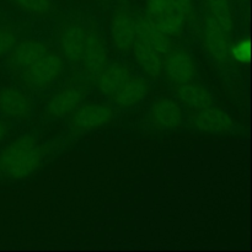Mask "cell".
<instances>
[{"label": "cell", "mask_w": 252, "mask_h": 252, "mask_svg": "<svg viewBox=\"0 0 252 252\" xmlns=\"http://www.w3.org/2000/svg\"><path fill=\"white\" fill-rule=\"evenodd\" d=\"M17 41V36L11 29L0 26V57L6 54Z\"/></svg>", "instance_id": "23"}, {"label": "cell", "mask_w": 252, "mask_h": 252, "mask_svg": "<svg viewBox=\"0 0 252 252\" xmlns=\"http://www.w3.org/2000/svg\"><path fill=\"white\" fill-rule=\"evenodd\" d=\"M230 58L238 63L246 64L251 59V41L249 37L241 38L230 46Z\"/></svg>", "instance_id": "22"}, {"label": "cell", "mask_w": 252, "mask_h": 252, "mask_svg": "<svg viewBox=\"0 0 252 252\" xmlns=\"http://www.w3.org/2000/svg\"><path fill=\"white\" fill-rule=\"evenodd\" d=\"M223 27L219 26L213 19L204 16L202 24V36L207 53L214 62L221 66L230 64V36Z\"/></svg>", "instance_id": "4"}, {"label": "cell", "mask_w": 252, "mask_h": 252, "mask_svg": "<svg viewBox=\"0 0 252 252\" xmlns=\"http://www.w3.org/2000/svg\"><path fill=\"white\" fill-rule=\"evenodd\" d=\"M204 7L207 16L231 33L234 30V15L230 0H204Z\"/></svg>", "instance_id": "20"}, {"label": "cell", "mask_w": 252, "mask_h": 252, "mask_svg": "<svg viewBox=\"0 0 252 252\" xmlns=\"http://www.w3.org/2000/svg\"><path fill=\"white\" fill-rule=\"evenodd\" d=\"M189 125L194 129L209 134H226L234 132L238 127V123L226 111L214 105L193 112Z\"/></svg>", "instance_id": "5"}, {"label": "cell", "mask_w": 252, "mask_h": 252, "mask_svg": "<svg viewBox=\"0 0 252 252\" xmlns=\"http://www.w3.org/2000/svg\"><path fill=\"white\" fill-rule=\"evenodd\" d=\"M85 96L86 91L81 86H66L51 96V98L46 103L44 112L47 117L53 118V120L66 117L81 105Z\"/></svg>", "instance_id": "11"}, {"label": "cell", "mask_w": 252, "mask_h": 252, "mask_svg": "<svg viewBox=\"0 0 252 252\" xmlns=\"http://www.w3.org/2000/svg\"><path fill=\"white\" fill-rule=\"evenodd\" d=\"M63 71V61L51 51L37 59L34 63L20 71L22 81L31 90L41 91L49 88Z\"/></svg>", "instance_id": "1"}, {"label": "cell", "mask_w": 252, "mask_h": 252, "mask_svg": "<svg viewBox=\"0 0 252 252\" xmlns=\"http://www.w3.org/2000/svg\"><path fill=\"white\" fill-rule=\"evenodd\" d=\"M175 94L180 105L193 112L214 105V98L211 91L206 86L194 81L177 85Z\"/></svg>", "instance_id": "17"}, {"label": "cell", "mask_w": 252, "mask_h": 252, "mask_svg": "<svg viewBox=\"0 0 252 252\" xmlns=\"http://www.w3.org/2000/svg\"><path fill=\"white\" fill-rule=\"evenodd\" d=\"M86 41V30L75 22L65 24L59 34V46L64 58L71 64H80Z\"/></svg>", "instance_id": "13"}, {"label": "cell", "mask_w": 252, "mask_h": 252, "mask_svg": "<svg viewBox=\"0 0 252 252\" xmlns=\"http://www.w3.org/2000/svg\"><path fill=\"white\" fill-rule=\"evenodd\" d=\"M149 90V83L144 78L132 75L111 95V100L116 107L121 110H129L139 105L147 97Z\"/></svg>", "instance_id": "14"}, {"label": "cell", "mask_w": 252, "mask_h": 252, "mask_svg": "<svg viewBox=\"0 0 252 252\" xmlns=\"http://www.w3.org/2000/svg\"><path fill=\"white\" fill-rule=\"evenodd\" d=\"M132 52L140 70L150 79H158L162 74V54L154 47L135 38Z\"/></svg>", "instance_id": "18"}, {"label": "cell", "mask_w": 252, "mask_h": 252, "mask_svg": "<svg viewBox=\"0 0 252 252\" xmlns=\"http://www.w3.org/2000/svg\"><path fill=\"white\" fill-rule=\"evenodd\" d=\"M49 52V47L44 42L36 38H26L16 41L7 52V65L15 71H22L25 68Z\"/></svg>", "instance_id": "12"}, {"label": "cell", "mask_w": 252, "mask_h": 252, "mask_svg": "<svg viewBox=\"0 0 252 252\" xmlns=\"http://www.w3.org/2000/svg\"><path fill=\"white\" fill-rule=\"evenodd\" d=\"M16 7L33 16H46L53 11L52 0H10Z\"/></svg>", "instance_id": "21"}, {"label": "cell", "mask_w": 252, "mask_h": 252, "mask_svg": "<svg viewBox=\"0 0 252 252\" xmlns=\"http://www.w3.org/2000/svg\"><path fill=\"white\" fill-rule=\"evenodd\" d=\"M177 11L184 16L185 20L191 19L193 15V1L192 0H171Z\"/></svg>", "instance_id": "24"}, {"label": "cell", "mask_w": 252, "mask_h": 252, "mask_svg": "<svg viewBox=\"0 0 252 252\" xmlns=\"http://www.w3.org/2000/svg\"><path fill=\"white\" fill-rule=\"evenodd\" d=\"M38 145L34 135L24 134L0 150V176L16 180L19 170Z\"/></svg>", "instance_id": "2"}, {"label": "cell", "mask_w": 252, "mask_h": 252, "mask_svg": "<svg viewBox=\"0 0 252 252\" xmlns=\"http://www.w3.org/2000/svg\"><path fill=\"white\" fill-rule=\"evenodd\" d=\"M80 64L86 76L93 79H96V76L108 65L107 47L96 30H86L85 48Z\"/></svg>", "instance_id": "8"}, {"label": "cell", "mask_w": 252, "mask_h": 252, "mask_svg": "<svg viewBox=\"0 0 252 252\" xmlns=\"http://www.w3.org/2000/svg\"><path fill=\"white\" fill-rule=\"evenodd\" d=\"M145 15L167 36H176L184 30L186 20L171 0H145Z\"/></svg>", "instance_id": "7"}, {"label": "cell", "mask_w": 252, "mask_h": 252, "mask_svg": "<svg viewBox=\"0 0 252 252\" xmlns=\"http://www.w3.org/2000/svg\"><path fill=\"white\" fill-rule=\"evenodd\" d=\"M148 121L155 129H177L184 123V112L177 101L169 97H161L155 100L150 106Z\"/></svg>", "instance_id": "9"}, {"label": "cell", "mask_w": 252, "mask_h": 252, "mask_svg": "<svg viewBox=\"0 0 252 252\" xmlns=\"http://www.w3.org/2000/svg\"><path fill=\"white\" fill-rule=\"evenodd\" d=\"M32 112V101L24 91L14 86L0 90V113L9 118H26Z\"/></svg>", "instance_id": "15"}, {"label": "cell", "mask_w": 252, "mask_h": 252, "mask_svg": "<svg viewBox=\"0 0 252 252\" xmlns=\"http://www.w3.org/2000/svg\"><path fill=\"white\" fill-rule=\"evenodd\" d=\"M115 118L111 106L101 103H89L79 106L70 117V127L74 132H90L110 125Z\"/></svg>", "instance_id": "6"}, {"label": "cell", "mask_w": 252, "mask_h": 252, "mask_svg": "<svg viewBox=\"0 0 252 252\" xmlns=\"http://www.w3.org/2000/svg\"><path fill=\"white\" fill-rule=\"evenodd\" d=\"M135 38L154 47L161 54H166L172 48L170 36L161 31L147 15L139 14L134 16Z\"/></svg>", "instance_id": "16"}, {"label": "cell", "mask_w": 252, "mask_h": 252, "mask_svg": "<svg viewBox=\"0 0 252 252\" xmlns=\"http://www.w3.org/2000/svg\"><path fill=\"white\" fill-rule=\"evenodd\" d=\"M7 133H9V125L4 120H0V143L6 138Z\"/></svg>", "instance_id": "25"}, {"label": "cell", "mask_w": 252, "mask_h": 252, "mask_svg": "<svg viewBox=\"0 0 252 252\" xmlns=\"http://www.w3.org/2000/svg\"><path fill=\"white\" fill-rule=\"evenodd\" d=\"M162 70L171 83L176 85L193 81L197 75L196 64L191 54L185 49L171 48L162 61Z\"/></svg>", "instance_id": "10"}, {"label": "cell", "mask_w": 252, "mask_h": 252, "mask_svg": "<svg viewBox=\"0 0 252 252\" xmlns=\"http://www.w3.org/2000/svg\"><path fill=\"white\" fill-rule=\"evenodd\" d=\"M132 71L127 65L122 63L108 64L97 76H96V88L103 95L111 96L117 91L128 79L132 76Z\"/></svg>", "instance_id": "19"}, {"label": "cell", "mask_w": 252, "mask_h": 252, "mask_svg": "<svg viewBox=\"0 0 252 252\" xmlns=\"http://www.w3.org/2000/svg\"><path fill=\"white\" fill-rule=\"evenodd\" d=\"M110 37L113 47L120 52L132 51L135 41L134 14L127 1L118 4L110 22Z\"/></svg>", "instance_id": "3"}]
</instances>
